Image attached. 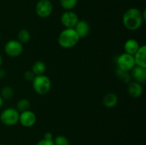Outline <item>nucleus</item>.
<instances>
[{
  "mask_svg": "<svg viewBox=\"0 0 146 145\" xmlns=\"http://www.w3.org/2000/svg\"><path fill=\"white\" fill-rule=\"evenodd\" d=\"M145 21L141 10L135 7L128 9L124 12L122 17V22L124 27L129 31L139 29Z\"/></svg>",
  "mask_w": 146,
  "mask_h": 145,
  "instance_id": "nucleus-1",
  "label": "nucleus"
},
{
  "mask_svg": "<svg viewBox=\"0 0 146 145\" xmlns=\"http://www.w3.org/2000/svg\"><path fill=\"white\" fill-rule=\"evenodd\" d=\"M80 39L74 28H65L58 35V44L61 48L68 49L76 46Z\"/></svg>",
  "mask_w": 146,
  "mask_h": 145,
  "instance_id": "nucleus-2",
  "label": "nucleus"
},
{
  "mask_svg": "<svg viewBox=\"0 0 146 145\" xmlns=\"http://www.w3.org/2000/svg\"><path fill=\"white\" fill-rule=\"evenodd\" d=\"M32 86L34 91L38 95H44L48 93L51 88V81L45 74L36 75L32 81Z\"/></svg>",
  "mask_w": 146,
  "mask_h": 145,
  "instance_id": "nucleus-3",
  "label": "nucleus"
},
{
  "mask_svg": "<svg viewBox=\"0 0 146 145\" xmlns=\"http://www.w3.org/2000/svg\"><path fill=\"white\" fill-rule=\"evenodd\" d=\"M19 115L20 112L15 108H6L0 114V121L6 126H14L19 122Z\"/></svg>",
  "mask_w": 146,
  "mask_h": 145,
  "instance_id": "nucleus-4",
  "label": "nucleus"
},
{
  "mask_svg": "<svg viewBox=\"0 0 146 145\" xmlns=\"http://www.w3.org/2000/svg\"><path fill=\"white\" fill-rule=\"evenodd\" d=\"M117 68L130 72L135 65L133 55L126 53L120 54L116 59Z\"/></svg>",
  "mask_w": 146,
  "mask_h": 145,
  "instance_id": "nucleus-5",
  "label": "nucleus"
},
{
  "mask_svg": "<svg viewBox=\"0 0 146 145\" xmlns=\"http://www.w3.org/2000/svg\"><path fill=\"white\" fill-rule=\"evenodd\" d=\"M24 51L23 44L18 40H9L4 45V51L8 56L17 58L21 55Z\"/></svg>",
  "mask_w": 146,
  "mask_h": 145,
  "instance_id": "nucleus-6",
  "label": "nucleus"
},
{
  "mask_svg": "<svg viewBox=\"0 0 146 145\" xmlns=\"http://www.w3.org/2000/svg\"><path fill=\"white\" fill-rule=\"evenodd\" d=\"M53 4L50 0H38L35 7V11L38 17L48 18L53 12Z\"/></svg>",
  "mask_w": 146,
  "mask_h": 145,
  "instance_id": "nucleus-7",
  "label": "nucleus"
},
{
  "mask_svg": "<svg viewBox=\"0 0 146 145\" xmlns=\"http://www.w3.org/2000/svg\"><path fill=\"white\" fill-rule=\"evenodd\" d=\"M61 23L65 28H74L79 21L78 15L73 11H65L61 16Z\"/></svg>",
  "mask_w": 146,
  "mask_h": 145,
  "instance_id": "nucleus-8",
  "label": "nucleus"
},
{
  "mask_svg": "<svg viewBox=\"0 0 146 145\" xmlns=\"http://www.w3.org/2000/svg\"><path fill=\"white\" fill-rule=\"evenodd\" d=\"M19 122L24 127H31L36 122V115L30 109L20 112Z\"/></svg>",
  "mask_w": 146,
  "mask_h": 145,
  "instance_id": "nucleus-9",
  "label": "nucleus"
},
{
  "mask_svg": "<svg viewBox=\"0 0 146 145\" xmlns=\"http://www.w3.org/2000/svg\"><path fill=\"white\" fill-rule=\"evenodd\" d=\"M131 72V78H133L135 82L142 84L146 81V68L135 65Z\"/></svg>",
  "mask_w": 146,
  "mask_h": 145,
  "instance_id": "nucleus-10",
  "label": "nucleus"
},
{
  "mask_svg": "<svg viewBox=\"0 0 146 145\" xmlns=\"http://www.w3.org/2000/svg\"><path fill=\"white\" fill-rule=\"evenodd\" d=\"M74 28L80 38H84L88 36L91 29L89 24L84 20H79Z\"/></svg>",
  "mask_w": 146,
  "mask_h": 145,
  "instance_id": "nucleus-11",
  "label": "nucleus"
},
{
  "mask_svg": "<svg viewBox=\"0 0 146 145\" xmlns=\"http://www.w3.org/2000/svg\"><path fill=\"white\" fill-rule=\"evenodd\" d=\"M128 92L131 98H138L143 93L142 84L138 82H130L128 85Z\"/></svg>",
  "mask_w": 146,
  "mask_h": 145,
  "instance_id": "nucleus-12",
  "label": "nucleus"
},
{
  "mask_svg": "<svg viewBox=\"0 0 146 145\" xmlns=\"http://www.w3.org/2000/svg\"><path fill=\"white\" fill-rule=\"evenodd\" d=\"M135 65L146 68V46L141 45L139 49L133 55Z\"/></svg>",
  "mask_w": 146,
  "mask_h": 145,
  "instance_id": "nucleus-13",
  "label": "nucleus"
},
{
  "mask_svg": "<svg viewBox=\"0 0 146 145\" xmlns=\"http://www.w3.org/2000/svg\"><path fill=\"white\" fill-rule=\"evenodd\" d=\"M102 102L106 107L111 109L117 105L118 102V98L116 94L113 92H108L103 98Z\"/></svg>",
  "mask_w": 146,
  "mask_h": 145,
  "instance_id": "nucleus-14",
  "label": "nucleus"
},
{
  "mask_svg": "<svg viewBox=\"0 0 146 145\" xmlns=\"http://www.w3.org/2000/svg\"><path fill=\"white\" fill-rule=\"evenodd\" d=\"M140 44L138 41L134 38H129L124 44V51L126 53L133 55L140 48Z\"/></svg>",
  "mask_w": 146,
  "mask_h": 145,
  "instance_id": "nucleus-15",
  "label": "nucleus"
},
{
  "mask_svg": "<svg viewBox=\"0 0 146 145\" xmlns=\"http://www.w3.org/2000/svg\"><path fill=\"white\" fill-rule=\"evenodd\" d=\"M31 71L35 74V75H44L46 71V65L42 61H37L34 63Z\"/></svg>",
  "mask_w": 146,
  "mask_h": 145,
  "instance_id": "nucleus-16",
  "label": "nucleus"
},
{
  "mask_svg": "<svg viewBox=\"0 0 146 145\" xmlns=\"http://www.w3.org/2000/svg\"><path fill=\"white\" fill-rule=\"evenodd\" d=\"M115 75L117 78L125 84H128L130 82H131V75L128 71H123V70L117 68L115 70Z\"/></svg>",
  "mask_w": 146,
  "mask_h": 145,
  "instance_id": "nucleus-17",
  "label": "nucleus"
},
{
  "mask_svg": "<svg viewBox=\"0 0 146 145\" xmlns=\"http://www.w3.org/2000/svg\"><path fill=\"white\" fill-rule=\"evenodd\" d=\"M17 38H18L17 40H18L21 44H26L30 41V39H31V34H30V32L27 29L23 28V29H21L18 32V34H17Z\"/></svg>",
  "mask_w": 146,
  "mask_h": 145,
  "instance_id": "nucleus-18",
  "label": "nucleus"
},
{
  "mask_svg": "<svg viewBox=\"0 0 146 145\" xmlns=\"http://www.w3.org/2000/svg\"><path fill=\"white\" fill-rule=\"evenodd\" d=\"M30 107H31L30 101L28 99H26V98H22V99H20L17 102L16 109L19 112H22L30 109Z\"/></svg>",
  "mask_w": 146,
  "mask_h": 145,
  "instance_id": "nucleus-19",
  "label": "nucleus"
},
{
  "mask_svg": "<svg viewBox=\"0 0 146 145\" xmlns=\"http://www.w3.org/2000/svg\"><path fill=\"white\" fill-rule=\"evenodd\" d=\"M60 5L66 11H72L78 4V0H60Z\"/></svg>",
  "mask_w": 146,
  "mask_h": 145,
  "instance_id": "nucleus-20",
  "label": "nucleus"
},
{
  "mask_svg": "<svg viewBox=\"0 0 146 145\" xmlns=\"http://www.w3.org/2000/svg\"><path fill=\"white\" fill-rule=\"evenodd\" d=\"M14 90L13 89V88H11V86H5L1 89V93L0 95L1 96V98H3V100H8L11 99V98L14 97Z\"/></svg>",
  "mask_w": 146,
  "mask_h": 145,
  "instance_id": "nucleus-21",
  "label": "nucleus"
},
{
  "mask_svg": "<svg viewBox=\"0 0 146 145\" xmlns=\"http://www.w3.org/2000/svg\"><path fill=\"white\" fill-rule=\"evenodd\" d=\"M54 145H69V141L64 135H58L54 139Z\"/></svg>",
  "mask_w": 146,
  "mask_h": 145,
  "instance_id": "nucleus-22",
  "label": "nucleus"
},
{
  "mask_svg": "<svg viewBox=\"0 0 146 145\" xmlns=\"http://www.w3.org/2000/svg\"><path fill=\"white\" fill-rule=\"evenodd\" d=\"M36 77L35 74L29 70V71H27L24 72V78L27 81H29V82H32L33 80L34 79V78Z\"/></svg>",
  "mask_w": 146,
  "mask_h": 145,
  "instance_id": "nucleus-23",
  "label": "nucleus"
},
{
  "mask_svg": "<svg viewBox=\"0 0 146 145\" xmlns=\"http://www.w3.org/2000/svg\"><path fill=\"white\" fill-rule=\"evenodd\" d=\"M36 145H54V139L53 140H47V139H42L38 141Z\"/></svg>",
  "mask_w": 146,
  "mask_h": 145,
  "instance_id": "nucleus-24",
  "label": "nucleus"
},
{
  "mask_svg": "<svg viewBox=\"0 0 146 145\" xmlns=\"http://www.w3.org/2000/svg\"><path fill=\"white\" fill-rule=\"evenodd\" d=\"M43 139H47V140H53L54 139V135L51 132H47L44 134V138Z\"/></svg>",
  "mask_w": 146,
  "mask_h": 145,
  "instance_id": "nucleus-25",
  "label": "nucleus"
},
{
  "mask_svg": "<svg viewBox=\"0 0 146 145\" xmlns=\"http://www.w3.org/2000/svg\"><path fill=\"white\" fill-rule=\"evenodd\" d=\"M5 75H6L5 71H4V69H1V68H0V79L4 78V77H5Z\"/></svg>",
  "mask_w": 146,
  "mask_h": 145,
  "instance_id": "nucleus-26",
  "label": "nucleus"
},
{
  "mask_svg": "<svg viewBox=\"0 0 146 145\" xmlns=\"http://www.w3.org/2000/svg\"><path fill=\"white\" fill-rule=\"evenodd\" d=\"M3 104H4V100H3V98H1V96L0 95V109H1V107H2Z\"/></svg>",
  "mask_w": 146,
  "mask_h": 145,
  "instance_id": "nucleus-27",
  "label": "nucleus"
},
{
  "mask_svg": "<svg viewBox=\"0 0 146 145\" xmlns=\"http://www.w3.org/2000/svg\"><path fill=\"white\" fill-rule=\"evenodd\" d=\"M2 63H3V58H2V57H1V55H0V67L1 66Z\"/></svg>",
  "mask_w": 146,
  "mask_h": 145,
  "instance_id": "nucleus-28",
  "label": "nucleus"
},
{
  "mask_svg": "<svg viewBox=\"0 0 146 145\" xmlns=\"http://www.w3.org/2000/svg\"><path fill=\"white\" fill-rule=\"evenodd\" d=\"M0 145H6V144H1Z\"/></svg>",
  "mask_w": 146,
  "mask_h": 145,
  "instance_id": "nucleus-29",
  "label": "nucleus"
}]
</instances>
